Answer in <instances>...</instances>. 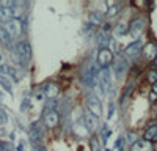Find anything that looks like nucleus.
Segmentation results:
<instances>
[{
  "label": "nucleus",
  "mask_w": 157,
  "mask_h": 151,
  "mask_svg": "<svg viewBox=\"0 0 157 151\" xmlns=\"http://www.w3.org/2000/svg\"><path fill=\"white\" fill-rule=\"evenodd\" d=\"M24 27H25V24L21 21V19H11L8 22H5L3 25V29L10 33V36L14 40V38H19L24 32Z\"/></svg>",
  "instance_id": "obj_1"
},
{
  "label": "nucleus",
  "mask_w": 157,
  "mask_h": 151,
  "mask_svg": "<svg viewBox=\"0 0 157 151\" xmlns=\"http://www.w3.org/2000/svg\"><path fill=\"white\" fill-rule=\"evenodd\" d=\"M16 54L19 57V60L22 61V65H27L30 61V57H32V47L27 41H19L17 46H16Z\"/></svg>",
  "instance_id": "obj_2"
},
{
  "label": "nucleus",
  "mask_w": 157,
  "mask_h": 151,
  "mask_svg": "<svg viewBox=\"0 0 157 151\" xmlns=\"http://www.w3.org/2000/svg\"><path fill=\"white\" fill-rule=\"evenodd\" d=\"M115 61V57H113V52L110 49H101L98 52V65L102 66L104 69L109 68L110 65H113Z\"/></svg>",
  "instance_id": "obj_3"
},
{
  "label": "nucleus",
  "mask_w": 157,
  "mask_h": 151,
  "mask_svg": "<svg viewBox=\"0 0 157 151\" xmlns=\"http://www.w3.org/2000/svg\"><path fill=\"white\" fill-rule=\"evenodd\" d=\"M86 107H88V110H90L91 115H94V117H98V118L102 115V106H101V101H99V98H98L96 95L88 96V99H86Z\"/></svg>",
  "instance_id": "obj_4"
},
{
  "label": "nucleus",
  "mask_w": 157,
  "mask_h": 151,
  "mask_svg": "<svg viewBox=\"0 0 157 151\" xmlns=\"http://www.w3.org/2000/svg\"><path fill=\"white\" fill-rule=\"evenodd\" d=\"M98 83H99V87H101L105 93L110 91V88H112V76H110V69H109V68H105L104 71L99 72Z\"/></svg>",
  "instance_id": "obj_5"
},
{
  "label": "nucleus",
  "mask_w": 157,
  "mask_h": 151,
  "mask_svg": "<svg viewBox=\"0 0 157 151\" xmlns=\"http://www.w3.org/2000/svg\"><path fill=\"white\" fill-rule=\"evenodd\" d=\"M43 93H44L46 98H49V99L52 101V99H55V98L58 96L60 87H58L57 83H54V82H49V83H46V85L43 87Z\"/></svg>",
  "instance_id": "obj_6"
},
{
  "label": "nucleus",
  "mask_w": 157,
  "mask_h": 151,
  "mask_svg": "<svg viewBox=\"0 0 157 151\" xmlns=\"http://www.w3.org/2000/svg\"><path fill=\"white\" fill-rule=\"evenodd\" d=\"M60 123V115L57 113V110L54 112H44V124L47 128H55Z\"/></svg>",
  "instance_id": "obj_7"
},
{
  "label": "nucleus",
  "mask_w": 157,
  "mask_h": 151,
  "mask_svg": "<svg viewBox=\"0 0 157 151\" xmlns=\"http://www.w3.org/2000/svg\"><path fill=\"white\" fill-rule=\"evenodd\" d=\"M140 52H141V43H140V41L130 43V44L124 49V55H126L127 58H135Z\"/></svg>",
  "instance_id": "obj_8"
},
{
  "label": "nucleus",
  "mask_w": 157,
  "mask_h": 151,
  "mask_svg": "<svg viewBox=\"0 0 157 151\" xmlns=\"http://www.w3.org/2000/svg\"><path fill=\"white\" fill-rule=\"evenodd\" d=\"M126 71H127V61L124 58H121V57L116 58L113 61V72H115V76L116 77H121Z\"/></svg>",
  "instance_id": "obj_9"
},
{
  "label": "nucleus",
  "mask_w": 157,
  "mask_h": 151,
  "mask_svg": "<svg viewBox=\"0 0 157 151\" xmlns=\"http://www.w3.org/2000/svg\"><path fill=\"white\" fill-rule=\"evenodd\" d=\"M130 151H154V146L151 142L148 140H137L132 143V146H130Z\"/></svg>",
  "instance_id": "obj_10"
},
{
  "label": "nucleus",
  "mask_w": 157,
  "mask_h": 151,
  "mask_svg": "<svg viewBox=\"0 0 157 151\" xmlns=\"http://www.w3.org/2000/svg\"><path fill=\"white\" fill-rule=\"evenodd\" d=\"M83 123H85V126H86V129L93 132V131H96V129H98L99 120H98V117L91 115V113L88 112V113H85V117H83Z\"/></svg>",
  "instance_id": "obj_11"
},
{
  "label": "nucleus",
  "mask_w": 157,
  "mask_h": 151,
  "mask_svg": "<svg viewBox=\"0 0 157 151\" xmlns=\"http://www.w3.org/2000/svg\"><path fill=\"white\" fill-rule=\"evenodd\" d=\"M41 138H43V129L38 126V123H35L30 128V140H32L33 145H38Z\"/></svg>",
  "instance_id": "obj_12"
},
{
  "label": "nucleus",
  "mask_w": 157,
  "mask_h": 151,
  "mask_svg": "<svg viewBox=\"0 0 157 151\" xmlns=\"http://www.w3.org/2000/svg\"><path fill=\"white\" fill-rule=\"evenodd\" d=\"M143 19H134L132 22L129 24V33L130 35H134V36H138L140 33H141V30H143Z\"/></svg>",
  "instance_id": "obj_13"
},
{
  "label": "nucleus",
  "mask_w": 157,
  "mask_h": 151,
  "mask_svg": "<svg viewBox=\"0 0 157 151\" xmlns=\"http://www.w3.org/2000/svg\"><path fill=\"white\" fill-rule=\"evenodd\" d=\"M143 57H145L146 60H149V61H152L157 57V47L152 43L146 44L145 47H143Z\"/></svg>",
  "instance_id": "obj_14"
},
{
  "label": "nucleus",
  "mask_w": 157,
  "mask_h": 151,
  "mask_svg": "<svg viewBox=\"0 0 157 151\" xmlns=\"http://www.w3.org/2000/svg\"><path fill=\"white\" fill-rule=\"evenodd\" d=\"M143 138L148 142H157V124H151L149 128L145 131V134H143Z\"/></svg>",
  "instance_id": "obj_15"
},
{
  "label": "nucleus",
  "mask_w": 157,
  "mask_h": 151,
  "mask_svg": "<svg viewBox=\"0 0 157 151\" xmlns=\"http://www.w3.org/2000/svg\"><path fill=\"white\" fill-rule=\"evenodd\" d=\"M0 19H2L3 22H8L11 19H14V16H13V10L10 6H5L2 2H0Z\"/></svg>",
  "instance_id": "obj_16"
},
{
  "label": "nucleus",
  "mask_w": 157,
  "mask_h": 151,
  "mask_svg": "<svg viewBox=\"0 0 157 151\" xmlns=\"http://www.w3.org/2000/svg\"><path fill=\"white\" fill-rule=\"evenodd\" d=\"M0 41H2L8 49H11V43H13V38L10 36V33L3 29V27H0Z\"/></svg>",
  "instance_id": "obj_17"
},
{
  "label": "nucleus",
  "mask_w": 157,
  "mask_h": 151,
  "mask_svg": "<svg viewBox=\"0 0 157 151\" xmlns=\"http://www.w3.org/2000/svg\"><path fill=\"white\" fill-rule=\"evenodd\" d=\"M102 19H104V16H102L101 11H93V13L90 14V22H91V25H101V24H102Z\"/></svg>",
  "instance_id": "obj_18"
},
{
  "label": "nucleus",
  "mask_w": 157,
  "mask_h": 151,
  "mask_svg": "<svg viewBox=\"0 0 157 151\" xmlns=\"http://www.w3.org/2000/svg\"><path fill=\"white\" fill-rule=\"evenodd\" d=\"M115 33H116V36H123V35L129 33V25H127V24H124V22L116 24V27H115Z\"/></svg>",
  "instance_id": "obj_19"
},
{
  "label": "nucleus",
  "mask_w": 157,
  "mask_h": 151,
  "mask_svg": "<svg viewBox=\"0 0 157 151\" xmlns=\"http://www.w3.org/2000/svg\"><path fill=\"white\" fill-rule=\"evenodd\" d=\"M146 79H148V82L149 83H155L157 82V69H151V71H148V74H146Z\"/></svg>",
  "instance_id": "obj_20"
},
{
  "label": "nucleus",
  "mask_w": 157,
  "mask_h": 151,
  "mask_svg": "<svg viewBox=\"0 0 157 151\" xmlns=\"http://www.w3.org/2000/svg\"><path fill=\"white\" fill-rule=\"evenodd\" d=\"M0 83L3 85V88H5V90H6L8 93H11V83H10V82H8L5 77H3V76H0Z\"/></svg>",
  "instance_id": "obj_21"
},
{
  "label": "nucleus",
  "mask_w": 157,
  "mask_h": 151,
  "mask_svg": "<svg viewBox=\"0 0 157 151\" xmlns=\"http://www.w3.org/2000/svg\"><path fill=\"white\" fill-rule=\"evenodd\" d=\"M6 72H8V74H10V76H11V77H13V79H14V80H16V82H17V80H19V77H17V76H16V74H17V72H16V71H14V69H13V68H11V66H6Z\"/></svg>",
  "instance_id": "obj_22"
},
{
  "label": "nucleus",
  "mask_w": 157,
  "mask_h": 151,
  "mask_svg": "<svg viewBox=\"0 0 157 151\" xmlns=\"http://www.w3.org/2000/svg\"><path fill=\"white\" fill-rule=\"evenodd\" d=\"M115 5H116V3H115ZM115 14H118V8L112 5V8H110V10H109V13H107V16H109V17H113Z\"/></svg>",
  "instance_id": "obj_23"
},
{
  "label": "nucleus",
  "mask_w": 157,
  "mask_h": 151,
  "mask_svg": "<svg viewBox=\"0 0 157 151\" xmlns=\"http://www.w3.org/2000/svg\"><path fill=\"white\" fill-rule=\"evenodd\" d=\"M109 47H110L112 52H113V50H116V49H118V43H116V40H113V38H112V41H110Z\"/></svg>",
  "instance_id": "obj_24"
},
{
  "label": "nucleus",
  "mask_w": 157,
  "mask_h": 151,
  "mask_svg": "<svg viewBox=\"0 0 157 151\" xmlns=\"http://www.w3.org/2000/svg\"><path fill=\"white\" fill-rule=\"evenodd\" d=\"M91 145H93V151H101V148H99V145H98V142L94 140V138L91 140Z\"/></svg>",
  "instance_id": "obj_25"
},
{
  "label": "nucleus",
  "mask_w": 157,
  "mask_h": 151,
  "mask_svg": "<svg viewBox=\"0 0 157 151\" xmlns=\"http://www.w3.org/2000/svg\"><path fill=\"white\" fill-rule=\"evenodd\" d=\"M35 98H36L38 101H43V99H44V93H43V91H38V93L35 95Z\"/></svg>",
  "instance_id": "obj_26"
},
{
  "label": "nucleus",
  "mask_w": 157,
  "mask_h": 151,
  "mask_svg": "<svg viewBox=\"0 0 157 151\" xmlns=\"http://www.w3.org/2000/svg\"><path fill=\"white\" fill-rule=\"evenodd\" d=\"M149 99H151V103H157V95L155 93H151L149 95Z\"/></svg>",
  "instance_id": "obj_27"
},
{
  "label": "nucleus",
  "mask_w": 157,
  "mask_h": 151,
  "mask_svg": "<svg viewBox=\"0 0 157 151\" xmlns=\"http://www.w3.org/2000/svg\"><path fill=\"white\" fill-rule=\"evenodd\" d=\"M152 93H155V95H157V82L152 85Z\"/></svg>",
  "instance_id": "obj_28"
},
{
  "label": "nucleus",
  "mask_w": 157,
  "mask_h": 151,
  "mask_svg": "<svg viewBox=\"0 0 157 151\" xmlns=\"http://www.w3.org/2000/svg\"><path fill=\"white\" fill-rule=\"evenodd\" d=\"M127 140H130V142H134V134H129V137H127Z\"/></svg>",
  "instance_id": "obj_29"
},
{
  "label": "nucleus",
  "mask_w": 157,
  "mask_h": 151,
  "mask_svg": "<svg viewBox=\"0 0 157 151\" xmlns=\"http://www.w3.org/2000/svg\"><path fill=\"white\" fill-rule=\"evenodd\" d=\"M17 151H24V146H22V145H19V146H17Z\"/></svg>",
  "instance_id": "obj_30"
},
{
  "label": "nucleus",
  "mask_w": 157,
  "mask_h": 151,
  "mask_svg": "<svg viewBox=\"0 0 157 151\" xmlns=\"http://www.w3.org/2000/svg\"><path fill=\"white\" fill-rule=\"evenodd\" d=\"M155 68H157V57H155Z\"/></svg>",
  "instance_id": "obj_31"
},
{
  "label": "nucleus",
  "mask_w": 157,
  "mask_h": 151,
  "mask_svg": "<svg viewBox=\"0 0 157 151\" xmlns=\"http://www.w3.org/2000/svg\"><path fill=\"white\" fill-rule=\"evenodd\" d=\"M155 110H157V103H155Z\"/></svg>",
  "instance_id": "obj_32"
},
{
  "label": "nucleus",
  "mask_w": 157,
  "mask_h": 151,
  "mask_svg": "<svg viewBox=\"0 0 157 151\" xmlns=\"http://www.w3.org/2000/svg\"><path fill=\"white\" fill-rule=\"evenodd\" d=\"M0 61H2V55H0Z\"/></svg>",
  "instance_id": "obj_33"
}]
</instances>
